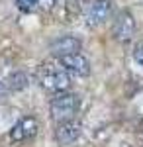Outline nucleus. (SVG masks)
Instances as JSON below:
<instances>
[{"label": "nucleus", "mask_w": 143, "mask_h": 147, "mask_svg": "<svg viewBox=\"0 0 143 147\" xmlns=\"http://www.w3.org/2000/svg\"><path fill=\"white\" fill-rule=\"evenodd\" d=\"M37 79L49 92H65L71 86V77L61 63H43L39 67Z\"/></svg>", "instance_id": "f257e3e1"}, {"label": "nucleus", "mask_w": 143, "mask_h": 147, "mask_svg": "<svg viewBox=\"0 0 143 147\" xmlns=\"http://www.w3.org/2000/svg\"><path fill=\"white\" fill-rule=\"evenodd\" d=\"M49 108H51V116L55 122L73 120L80 108V98L73 92H57V96L51 100Z\"/></svg>", "instance_id": "f03ea898"}, {"label": "nucleus", "mask_w": 143, "mask_h": 147, "mask_svg": "<svg viewBox=\"0 0 143 147\" xmlns=\"http://www.w3.org/2000/svg\"><path fill=\"white\" fill-rule=\"evenodd\" d=\"M112 34L114 39L120 41V43H127L132 41V37L135 35V18L132 16V12L121 10L112 24Z\"/></svg>", "instance_id": "7ed1b4c3"}, {"label": "nucleus", "mask_w": 143, "mask_h": 147, "mask_svg": "<svg viewBox=\"0 0 143 147\" xmlns=\"http://www.w3.org/2000/svg\"><path fill=\"white\" fill-rule=\"evenodd\" d=\"M37 129H39V124L37 120L28 116V118H22L18 124L10 129V141L12 143H24V141H30L37 136Z\"/></svg>", "instance_id": "20e7f679"}, {"label": "nucleus", "mask_w": 143, "mask_h": 147, "mask_svg": "<svg viewBox=\"0 0 143 147\" xmlns=\"http://www.w3.org/2000/svg\"><path fill=\"white\" fill-rule=\"evenodd\" d=\"M59 63L67 69V73H71L75 77H88L90 75V61L80 51L59 57Z\"/></svg>", "instance_id": "39448f33"}, {"label": "nucleus", "mask_w": 143, "mask_h": 147, "mask_svg": "<svg viewBox=\"0 0 143 147\" xmlns=\"http://www.w3.org/2000/svg\"><path fill=\"white\" fill-rule=\"evenodd\" d=\"M110 16H112V0H92L86 14L88 26H92V28L102 26L110 20Z\"/></svg>", "instance_id": "423d86ee"}, {"label": "nucleus", "mask_w": 143, "mask_h": 147, "mask_svg": "<svg viewBox=\"0 0 143 147\" xmlns=\"http://www.w3.org/2000/svg\"><path fill=\"white\" fill-rule=\"evenodd\" d=\"M80 137V124L75 120H63L57 124L55 139L59 145H71Z\"/></svg>", "instance_id": "0eeeda50"}, {"label": "nucleus", "mask_w": 143, "mask_h": 147, "mask_svg": "<svg viewBox=\"0 0 143 147\" xmlns=\"http://www.w3.org/2000/svg\"><path fill=\"white\" fill-rule=\"evenodd\" d=\"M51 51L57 57L77 53V51H80V39H77L75 35H63V37H59V39H55L51 43Z\"/></svg>", "instance_id": "6e6552de"}, {"label": "nucleus", "mask_w": 143, "mask_h": 147, "mask_svg": "<svg viewBox=\"0 0 143 147\" xmlns=\"http://www.w3.org/2000/svg\"><path fill=\"white\" fill-rule=\"evenodd\" d=\"M28 86V77L24 73H14L8 77V88L10 90H22Z\"/></svg>", "instance_id": "1a4fd4ad"}, {"label": "nucleus", "mask_w": 143, "mask_h": 147, "mask_svg": "<svg viewBox=\"0 0 143 147\" xmlns=\"http://www.w3.org/2000/svg\"><path fill=\"white\" fill-rule=\"evenodd\" d=\"M16 4H18V8L22 12H32L39 4V0H16Z\"/></svg>", "instance_id": "9d476101"}, {"label": "nucleus", "mask_w": 143, "mask_h": 147, "mask_svg": "<svg viewBox=\"0 0 143 147\" xmlns=\"http://www.w3.org/2000/svg\"><path fill=\"white\" fill-rule=\"evenodd\" d=\"M133 59H135V63L143 67V39L141 41H137L135 47H133Z\"/></svg>", "instance_id": "9b49d317"}, {"label": "nucleus", "mask_w": 143, "mask_h": 147, "mask_svg": "<svg viewBox=\"0 0 143 147\" xmlns=\"http://www.w3.org/2000/svg\"><path fill=\"white\" fill-rule=\"evenodd\" d=\"M55 4H59V0H39L37 6H41L43 10H49V8H53Z\"/></svg>", "instance_id": "f8f14e48"}, {"label": "nucleus", "mask_w": 143, "mask_h": 147, "mask_svg": "<svg viewBox=\"0 0 143 147\" xmlns=\"http://www.w3.org/2000/svg\"><path fill=\"white\" fill-rule=\"evenodd\" d=\"M0 88H2V82H0Z\"/></svg>", "instance_id": "ddd939ff"}]
</instances>
